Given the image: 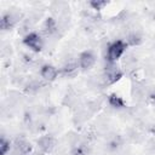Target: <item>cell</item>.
Returning a JSON list of instances; mask_svg holds the SVG:
<instances>
[{"mask_svg":"<svg viewBox=\"0 0 155 155\" xmlns=\"http://www.w3.org/2000/svg\"><path fill=\"white\" fill-rule=\"evenodd\" d=\"M126 47L127 42L122 40H115L114 42H111L107 48V61L109 63H114L115 61H117L124 54Z\"/></svg>","mask_w":155,"mask_h":155,"instance_id":"obj_1","label":"cell"},{"mask_svg":"<svg viewBox=\"0 0 155 155\" xmlns=\"http://www.w3.org/2000/svg\"><path fill=\"white\" fill-rule=\"evenodd\" d=\"M42 31L45 35H52L57 31V23L53 18H47L45 19L42 24Z\"/></svg>","mask_w":155,"mask_h":155,"instance_id":"obj_8","label":"cell"},{"mask_svg":"<svg viewBox=\"0 0 155 155\" xmlns=\"http://www.w3.org/2000/svg\"><path fill=\"white\" fill-rule=\"evenodd\" d=\"M10 149H11V143L7 139H5L4 137H1V139H0V155H6L7 151H10Z\"/></svg>","mask_w":155,"mask_h":155,"instance_id":"obj_12","label":"cell"},{"mask_svg":"<svg viewBox=\"0 0 155 155\" xmlns=\"http://www.w3.org/2000/svg\"><path fill=\"white\" fill-rule=\"evenodd\" d=\"M96 63V56L91 51H84L79 56V67L82 70L91 69Z\"/></svg>","mask_w":155,"mask_h":155,"instance_id":"obj_3","label":"cell"},{"mask_svg":"<svg viewBox=\"0 0 155 155\" xmlns=\"http://www.w3.org/2000/svg\"><path fill=\"white\" fill-rule=\"evenodd\" d=\"M78 68H80L78 63H75V62H68V63H65V64L63 65L62 71H63V74L67 75V76H73V75L76 74Z\"/></svg>","mask_w":155,"mask_h":155,"instance_id":"obj_11","label":"cell"},{"mask_svg":"<svg viewBox=\"0 0 155 155\" xmlns=\"http://www.w3.org/2000/svg\"><path fill=\"white\" fill-rule=\"evenodd\" d=\"M108 5V1L105 0H92L90 1V6L93 8V10H102L103 7H105Z\"/></svg>","mask_w":155,"mask_h":155,"instance_id":"obj_13","label":"cell"},{"mask_svg":"<svg viewBox=\"0 0 155 155\" xmlns=\"http://www.w3.org/2000/svg\"><path fill=\"white\" fill-rule=\"evenodd\" d=\"M15 22H16V18L11 13H5L1 16V19H0V28L2 30H10L13 25H15Z\"/></svg>","mask_w":155,"mask_h":155,"instance_id":"obj_7","label":"cell"},{"mask_svg":"<svg viewBox=\"0 0 155 155\" xmlns=\"http://www.w3.org/2000/svg\"><path fill=\"white\" fill-rule=\"evenodd\" d=\"M139 42H140V36L137 35V34H132L127 39V45H133L134 46V45H138Z\"/></svg>","mask_w":155,"mask_h":155,"instance_id":"obj_14","label":"cell"},{"mask_svg":"<svg viewBox=\"0 0 155 155\" xmlns=\"http://www.w3.org/2000/svg\"><path fill=\"white\" fill-rule=\"evenodd\" d=\"M16 149L19 153V155H27L31 151V145L29 142H27L24 139H18L16 142Z\"/></svg>","mask_w":155,"mask_h":155,"instance_id":"obj_10","label":"cell"},{"mask_svg":"<svg viewBox=\"0 0 155 155\" xmlns=\"http://www.w3.org/2000/svg\"><path fill=\"white\" fill-rule=\"evenodd\" d=\"M23 44L25 46H28L30 50H33L34 52H40L44 47V41L42 38L36 34V33H29L24 36L23 39Z\"/></svg>","mask_w":155,"mask_h":155,"instance_id":"obj_2","label":"cell"},{"mask_svg":"<svg viewBox=\"0 0 155 155\" xmlns=\"http://www.w3.org/2000/svg\"><path fill=\"white\" fill-rule=\"evenodd\" d=\"M122 78V73L115 67H108L103 74V82L105 85H113Z\"/></svg>","mask_w":155,"mask_h":155,"instance_id":"obj_4","label":"cell"},{"mask_svg":"<svg viewBox=\"0 0 155 155\" xmlns=\"http://www.w3.org/2000/svg\"><path fill=\"white\" fill-rule=\"evenodd\" d=\"M40 75L46 81H53L58 76V70L52 64H44L40 68Z\"/></svg>","mask_w":155,"mask_h":155,"instance_id":"obj_5","label":"cell"},{"mask_svg":"<svg viewBox=\"0 0 155 155\" xmlns=\"http://www.w3.org/2000/svg\"><path fill=\"white\" fill-rule=\"evenodd\" d=\"M108 102H109L110 107H113V108H115V109H122V108L126 107L124 99H122L120 96L115 94V93H111V94L108 97Z\"/></svg>","mask_w":155,"mask_h":155,"instance_id":"obj_9","label":"cell"},{"mask_svg":"<svg viewBox=\"0 0 155 155\" xmlns=\"http://www.w3.org/2000/svg\"><path fill=\"white\" fill-rule=\"evenodd\" d=\"M149 98H150V101H151V102L155 104V91H153V92L149 94Z\"/></svg>","mask_w":155,"mask_h":155,"instance_id":"obj_15","label":"cell"},{"mask_svg":"<svg viewBox=\"0 0 155 155\" xmlns=\"http://www.w3.org/2000/svg\"><path fill=\"white\" fill-rule=\"evenodd\" d=\"M56 140L51 136H42L38 139V147L42 153H50L54 148Z\"/></svg>","mask_w":155,"mask_h":155,"instance_id":"obj_6","label":"cell"}]
</instances>
